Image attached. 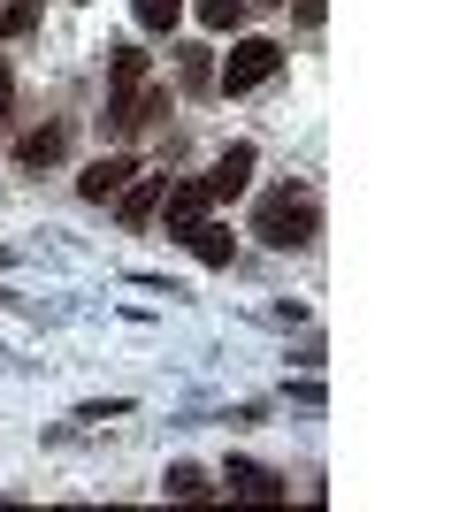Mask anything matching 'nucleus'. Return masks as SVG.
<instances>
[{"instance_id":"1","label":"nucleus","mask_w":459,"mask_h":512,"mask_svg":"<svg viewBox=\"0 0 459 512\" xmlns=\"http://www.w3.org/2000/svg\"><path fill=\"white\" fill-rule=\"evenodd\" d=\"M253 237L276 245V253L314 245V237H322V207H314V192H306V184H276V192L253 207Z\"/></svg>"},{"instance_id":"2","label":"nucleus","mask_w":459,"mask_h":512,"mask_svg":"<svg viewBox=\"0 0 459 512\" xmlns=\"http://www.w3.org/2000/svg\"><path fill=\"white\" fill-rule=\"evenodd\" d=\"M276 69H284V46H276V39H238V46H230V62L215 69V85L238 100V92H261Z\"/></svg>"},{"instance_id":"3","label":"nucleus","mask_w":459,"mask_h":512,"mask_svg":"<svg viewBox=\"0 0 459 512\" xmlns=\"http://www.w3.org/2000/svg\"><path fill=\"white\" fill-rule=\"evenodd\" d=\"M161 107H169V92H153V85H123V92L108 100V130H115V138H131V130H146Z\"/></svg>"},{"instance_id":"4","label":"nucleus","mask_w":459,"mask_h":512,"mask_svg":"<svg viewBox=\"0 0 459 512\" xmlns=\"http://www.w3.org/2000/svg\"><path fill=\"white\" fill-rule=\"evenodd\" d=\"M215 214V192H207V176H192V184H169V237H184L192 222H207Z\"/></svg>"},{"instance_id":"5","label":"nucleus","mask_w":459,"mask_h":512,"mask_svg":"<svg viewBox=\"0 0 459 512\" xmlns=\"http://www.w3.org/2000/svg\"><path fill=\"white\" fill-rule=\"evenodd\" d=\"M131 176H138V161H131V153H100V161H92V169L77 176V192H85V199H115L123 184H131Z\"/></svg>"},{"instance_id":"6","label":"nucleus","mask_w":459,"mask_h":512,"mask_svg":"<svg viewBox=\"0 0 459 512\" xmlns=\"http://www.w3.org/2000/svg\"><path fill=\"white\" fill-rule=\"evenodd\" d=\"M230 497H253V505H276L284 497V474H268V467H253V459H230Z\"/></svg>"},{"instance_id":"7","label":"nucleus","mask_w":459,"mask_h":512,"mask_svg":"<svg viewBox=\"0 0 459 512\" xmlns=\"http://www.w3.org/2000/svg\"><path fill=\"white\" fill-rule=\"evenodd\" d=\"M62 146H69V130H62V123L23 130V138H16V161H23V169H54V161H62Z\"/></svg>"},{"instance_id":"8","label":"nucleus","mask_w":459,"mask_h":512,"mask_svg":"<svg viewBox=\"0 0 459 512\" xmlns=\"http://www.w3.org/2000/svg\"><path fill=\"white\" fill-rule=\"evenodd\" d=\"M161 192H169V176H146V184H123V230H146L153 222V207H161Z\"/></svg>"},{"instance_id":"9","label":"nucleus","mask_w":459,"mask_h":512,"mask_svg":"<svg viewBox=\"0 0 459 512\" xmlns=\"http://www.w3.org/2000/svg\"><path fill=\"white\" fill-rule=\"evenodd\" d=\"M245 176H253V146H230V153L215 161V176H207V192H215V199H238Z\"/></svg>"},{"instance_id":"10","label":"nucleus","mask_w":459,"mask_h":512,"mask_svg":"<svg viewBox=\"0 0 459 512\" xmlns=\"http://www.w3.org/2000/svg\"><path fill=\"white\" fill-rule=\"evenodd\" d=\"M176 245H192V260H207V268H230V230L222 222H192Z\"/></svg>"},{"instance_id":"11","label":"nucleus","mask_w":459,"mask_h":512,"mask_svg":"<svg viewBox=\"0 0 459 512\" xmlns=\"http://www.w3.org/2000/svg\"><path fill=\"white\" fill-rule=\"evenodd\" d=\"M176 77H184V92H207V85H215V62H207V46H184V54H176Z\"/></svg>"},{"instance_id":"12","label":"nucleus","mask_w":459,"mask_h":512,"mask_svg":"<svg viewBox=\"0 0 459 512\" xmlns=\"http://www.w3.org/2000/svg\"><path fill=\"white\" fill-rule=\"evenodd\" d=\"M161 490H169V497H207V490H215V482H207V474H199L192 459H176V467L161 474Z\"/></svg>"},{"instance_id":"13","label":"nucleus","mask_w":459,"mask_h":512,"mask_svg":"<svg viewBox=\"0 0 459 512\" xmlns=\"http://www.w3.org/2000/svg\"><path fill=\"white\" fill-rule=\"evenodd\" d=\"M108 85L123 92V85H146V54L138 46H115V62H108Z\"/></svg>"},{"instance_id":"14","label":"nucleus","mask_w":459,"mask_h":512,"mask_svg":"<svg viewBox=\"0 0 459 512\" xmlns=\"http://www.w3.org/2000/svg\"><path fill=\"white\" fill-rule=\"evenodd\" d=\"M192 8H199L207 31H238V23H245V0H192Z\"/></svg>"},{"instance_id":"15","label":"nucleus","mask_w":459,"mask_h":512,"mask_svg":"<svg viewBox=\"0 0 459 512\" xmlns=\"http://www.w3.org/2000/svg\"><path fill=\"white\" fill-rule=\"evenodd\" d=\"M131 16H138V31H169L184 16V0H131Z\"/></svg>"},{"instance_id":"16","label":"nucleus","mask_w":459,"mask_h":512,"mask_svg":"<svg viewBox=\"0 0 459 512\" xmlns=\"http://www.w3.org/2000/svg\"><path fill=\"white\" fill-rule=\"evenodd\" d=\"M31 23H39V8H31V0H0V39H23Z\"/></svg>"},{"instance_id":"17","label":"nucleus","mask_w":459,"mask_h":512,"mask_svg":"<svg viewBox=\"0 0 459 512\" xmlns=\"http://www.w3.org/2000/svg\"><path fill=\"white\" fill-rule=\"evenodd\" d=\"M131 413V398H108V406H77V421H123Z\"/></svg>"},{"instance_id":"18","label":"nucleus","mask_w":459,"mask_h":512,"mask_svg":"<svg viewBox=\"0 0 459 512\" xmlns=\"http://www.w3.org/2000/svg\"><path fill=\"white\" fill-rule=\"evenodd\" d=\"M8 107H16V69L0 62V123H8Z\"/></svg>"},{"instance_id":"19","label":"nucleus","mask_w":459,"mask_h":512,"mask_svg":"<svg viewBox=\"0 0 459 512\" xmlns=\"http://www.w3.org/2000/svg\"><path fill=\"white\" fill-rule=\"evenodd\" d=\"M261 8H291V0H261Z\"/></svg>"}]
</instances>
